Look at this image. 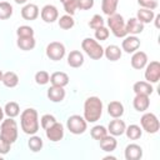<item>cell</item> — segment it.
<instances>
[{
  "instance_id": "cell-37",
  "label": "cell",
  "mask_w": 160,
  "mask_h": 160,
  "mask_svg": "<svg viewBox=\"0 0 160 160\" xmlns=\"http://www.w3.org/2000/svg\"><path fill=\"white\" fill-rule=\"evenodd\" d=\"M55 122H56L55 116H54V115H50V114H45V115H42L41 119H40V125H41V128H42L44 130H46L48 128H50V126L54 125Z\"/></svg>"
},
{
  "instance_id": "cell-22",
  "label": "cell",
  "mask_w": 160,
  "mask_h": 160,
  "mask_svg": "<svg viewBox=\"0 0 160 160\" xmlns=\"http://www.w3.org/2000/svg\"><path fill=\"white\" fill-rule=\"evenodd\" d=\"M122 52H121V49L118 46V45H108L105 49H104V56L110 60V61H118L120 58H121Z\"/></svg>"
},
{
  "instance_id": "cell-4",
  "label": "cell",
  "mask_w": 160,
  "mask_h": 160,
  "mask_svg": "<svg viewBox=\"0 0 160 160\" xmlns=\"http://www.w3.org/2000/svg\"><path fill=\"white\" fill-rule=\"evenodd\" d=\"M18 124L14 120V118H8L5 120L1 121L0 125V135L2 138H5L8 141H10L11 144H14L18 140Z\"/></svg>"
},
{
  "instance_id": "cell-9",
  "label": "cell",
  "mask_w": 160,
  "mask_h": 160,
  "mask_svg": "<svg viewBox=\"0 0 160 160\" xmlns=\"http://www.w3.org/2000/svg\"><path fill=\"white\" fill-rule=\"evenodd\" d=\"M144 76H145V80L150 84L158 82L160 79V62L154 60V61H150L149 64H146Z\"/></svg>"
},
{
  "instance_id": "cell-10",
  "label": "cell",
  "mask_w": 160,
  "mask_h": 160,
  "mask_svg": "<svg viewBox=\"0 0 160 160\" xmlns=\"http://www.w3.org/2000/svg\"><path fill=\"white\" fill-rule=\"evenodd\" d=\"M40 16L41 19L48 22V24H52L55 22L58 19H59V11H58V8L51 5V4H48L45 6H42L41 11H40Z\"/></svg>"
},
{
  "instance_id": "cell-49",
  "label": "cell",
  "mask_w": 160,
  "mask_h": 160,
  "mask_svg": "<svg viewBox=\"0 0 160 160\" xmlns=\"http://www.w3.org/2000/svg\"><path fill=\"white\" fill-rule=\"evenodd\" d=\"M60 1H61V2H64V1H65V0H60Z\"/></svg>"
},
{
  "instance_id": "cell-29",
  "label": "cell",
  "mask_w": 160,
  "mask_h": 160,
  "mask_svg": "<svg viewBox=\"0 0 160 160\" xmlns=\"http://www.w3.org/2000/svg\"><path fill=\"white\" fill-rule=\"evenodd\" d=\"M1 82L6 86V88H15L19 84V76L14 72V71H8L2 74V80Z\"/></svg>"
},
{
  "instance_id": "cell-11",
  "label": "cell",
  "mask_w": 160,
  "mask_h": 160,
  "mask_svg": "<svg viewBox=\"0 0 160 160\" xmlns=\"http://www.w3.org/2000/svg\"><path fill=\"white\" fill-rule=\"evenodd\" d=\"M140 39L136 35H126L121 42V50H124L125 52L130 54V52H135L139 48H140Z\"/></svg>"
},
{
  "instance_id": "cell-24",
  "label": "cell",
  "mask_w": 160,
  "mask_h": 160,
  "mask_svg": "<svg viewBox=\"0 0 160 160\" xmlns=\"http://www.w3.org/2000/svg\"><path fill=\"white\" fill-rule=\"evenodd\" d=\"M99 142H100V148L106 152L114 151L118 146V141H116L115 136H112V135H105L102 139L99 140Z\"/></svg>"
},
{
  "instance_id": "cell-16",
  "label": "cell",
  "mask_w": 160,
  "mask_h": 160,
  "mask_svg": "<svg viewBox=\"0 0 160 160\" xmlns=\"http://www.w3.org/2000/svg\"><path fill=\"white\" fill-rule=\"evenodd\" d=\"M130 62H131V66H132L134 69H136V70L144 69V68L146 66V64H148V55H146V52H144V51H138V50H136V51L132 54Z\"/></svg>"
},
{
  "instance_id": "cell-43",
  "label": "cell",
  "mask_w": 160,
  "mask_h": 160,
  "mask_svg": "<svg viewBox=\"0 0 160 160\" xmlns=\"http://www.w3.org/2000/svg\"><path fill=\"white\" fill-rule=\"evenodd\" d=\"M138 4L141 8L150 9V10H155L158 8V1L156 0H138Z\"/></svg>"
},
{
  "instance_id": "cell-35",
  "label": "cell",
  "mask_w": 160,
  "mask_h": 160,
  "mask_svg": "<svg viewBox=\"0 0 160 160\" xmlns=\"http://www.w3.org/2000/svg\"><path fill=\"white\" fill-rule=\"evenodd\" d=\"M90 135H91V138L92 139H95V140H100V139H102L105 135H108V129L105 128V126H102V125H95L91 130H90Z\"/></svg>"
},
{
  "instance_id": "cell-34",
  "label": "cell",
  "mask_w": 160,
  "mask_h": 160,
  "mask_svg": "<svg viewBox=\"0 0 160 160\" xmlns=\"http://www.w3.org/2000/svg\"><path fill=\"white\" fill-rule=\"evenodd\" d=\"M12 6L8 1H0V20H6L12 15Z\"/></svg>"
},
{
  "instance_id": "cell-46",
  "label": "cell",
  "mask_w": 160,
  "mask_h": 160,
  "mask_svg": "<svg viewBox=\"0 0 160 160\" xmlns=\"http://www.w3.org/2000/svg\"><path fill=\"white\" fill-rule=\"evenodd\" d=\"M16 4H19V5H22V4H26V1L28 0H14Z\"/></svg>"
},
{
  "instance_id": "cell-25",
  "label": "cell",
  "mask_w": 160,
  "mask_h": 160,
  "mask_svg": "<svg viewBox=\"0 0 160 160\" xmlns=\"http://www.w3.org/2000/svg\"><path fill=\"white\" fill-rule=\"evenodd\" d=\"M16 45L20 50L24 51H30L35 48L36 45V40L34 36H24V38H18L16 40Z\"/></svg>"
},
{
  "instance_id": "cell-41",
  "label": "cell",
  "mask_w": 160,
  "mask_h": 160,
  "mask_svg": "<svg viewBox=\"0 0 160 160\" xmlns=\"http://www.w3.org/2000/svg\"><path fill=\"white\" fill-rule=\"evenodd\" d=\"M109 35H110V31H109L108 28H105V25L101 26V28H98V29L95 30V39H96V40L104 41V40H106V39L109 38Z\"/></svg>"
},
{
  "instance_id": "cell-30",
  "label": "cell",
  "mask_w": 160,
  "mask_h": 160,
  "mask_svg": "<svg viewBox=\"0 0 160 160\" xmlns=\"http://www.w3.org/2000/svg\"><path fill=\"white\" fill-rule=\"evenodd\" d=\"M124 134H126L128 139H130V140H138V139H140L141 135H142V129H141L139 125L132 124V125H129V126L125 129V132H124Z\"/></svg>"
},
{
  "instance_id": "cell-8",
  "label": "cell",
  "mask_w": 160,
  "mask_h": 160,
  "mask_svg": "<svg viewBox=\"0 0 160 160\" xmlns=\"http://www.w3.org/2000/svg\"><path fill=\"white\" fill-rule=\"evenodd\" d=\"M45 52H46V56L50 60L59 61V60H61L65 56L66 50H65V46H64L62 42H60V41H52V42L48 44Z\"/></svg>"
},
{
  "instance_id": "cell-19",
  "label": "cell",
  "mask_w": 160,
  "mask_h": 160,
  "mask_svg": "<svg viewBox=\"0 0 160 160\" xmlns=\"http://www.w3.org/2000/svg\"><path fill=\"white\" fill-rule=\"evenodd\" d=\"M125 24H126V31L130 35L141 34L144 30V24L141 21H139L136 18H130Z\"/></svg>"
},
{
  "instance_id": "cell-3",
  "label": "cell",
  "mask_w": 160,
  "mask_h": 160,
  "mask_svg": "<svg viewBox=\"0 0 160 160\" xmlns=\"http://www.w3.org/2000/svg\"><path fill=\"white\" fill-rule=\"evenodd\" d=\"M81 49L92 60H100L104 56V48L92 38H85L81 41Z\"/></svg>"
},
{
  "instance_id": "cell-23",
  "label": "cell",
  "mask_w": 160,
  "mask_h": 160,
  "mask_svg": "<svg viewBox=\"0 0 160 160\" xmlns=\"http://www.w3.org/2000/svg\"><path fill=\"white\" fill-rule=\"evenodd\" d=\"M84 64V55L79 50H72L68 55V65L71 68H80Z\"/></svg>"
},
{
  "instance_id": "cell-13",
  "label": "cell",
  "mask_w": 160,
  "mask_h": 160,
  "mask_svg": "<svg viewBox=\"0 0 160 160\" xmlns=\"http://www.w3.org/2000/svg\"><path fill=\"white\" fill-rule=\"evenodd\" d=\"M39 14H40V10H39V8H38L36 4H31V2L30 4H25L22 6V9H21V16H22V19L29 20V21H32V20L38 19Z\"/></svg>"
},
{
  "instance_id": "cell-14",
  "label": "cell",
  "mask_w": 160,
  "mask_h": 160,
  "mask_svg": "<svg viewBox=\"0 0 160 160\" xmlns=\"http://www.w3.org/2000/svg\"><path fill=\"white\" fill-rule=\"evenodd\" d=\"M125 129H126L125 122L122 120H120V118H115L114 120H111L109 122L108 132H110V135H112V136H120L125 132Z\"/></svg>"
},
{
  "instance_id": "cell-12",
  "label": "cell",
  "mask_w": 160,
  "mask_h": 160,
  "mask_svg": "<svg viewBox=\"0 0 160 160\" xmlns=\"http://www.w3.org/2000/svg\"><path fill=\"white\" fill-rule=\"evenodd\" d=\"M46 132V138L52 141V142H56V141H60L62 138H64V126L60 122H55L54 125H51L50 128H48L45 130Z\"/></svg>"
},
{
  "instance_id": "cell-45",
  "label": "cell",
  "mask_w": 160,
  "mask_h": 160,
  "mask_svg": "<svg viewBox=\"0 0 160 160\" xmlns=\"http://www.w3.org/2000/svg\"><path fill=\"white\" fill-rule=\"evenodd\" d=\"M154 20H155V26H156V28H159V20H160V15H156V16L154 18Z\"/></svg>"
},
{
  "instance_id": "cell-20",
  "label": "cell",
  "mask_w": 160,
  "mask_h": 160,
  "mask_svg": "<svg viewBox=\"0 0 160 160\" xmlns=\"http://www.w3.org/2000/svg\"><path fill=\"white\" fill-rule=\"evenodd\" d=\"M50 82L55 86H66L69 84V75L64 71H55L50 75Z\"/></svg>"
},
{
  "instance_id": "cell-26",
  "label": "cell",
  "mask_w": 160,
  "mask_h": 160,
  "mask_svg": "<svg viewBox=\"0 0 160 160\" xmlns=\"http://www.w3.org/2000/svg\"><path fill=\"white\" fill-rule=\"evenodd\" d=\"M108 114L111 118H121L124 115V105L120 101H110L108 105Z\"/></svg>"
},
{
  "instance_id": "cell-27",
  "label": "cell",
  "mask_w": 160,
  "mask_h": 160,
  "mask_svg": "<svg viewBox=\"0 0 160 160\" xmlns=\"http://www.w3.org/2000/svg\"><path fill=\"white\" fill-rule=\"evenodd\" d=\"M155 18V14H154V10H150V9H145V8H141L138 10L136 12V19L139 21H141L142 24H148V22H151Z\"/></svg>"
},
{
  "instance_id": "cell-47",
  "label": "cell",
  "mask_w": 160,
  "mask_h": 160,
  "mask_svg": "<svg viewBox=\"0 0 160 160\" xmlns=\"http://www.w3.org/2000/svg\"><path fill=\"white\" fill-rule=\"evenodd\" d=\"M2 118H4V109L0 106V121H2Z\"/></svg>"
},
{
  "instance_id": "cell-17",
  "label": "cell",
  "mask_w": 160,
  "mask_h": 160,
  "mask_svg": "<svg viewBox=\"0 0 160 160\" xmlns=\"http://www.w3.org/2000/svg\"><path fill=\"white\" fill-rule=\"evenodd\" d=\"M48 98L52 102H60V101H62L64 98H65V90H64V88L51 85L48 89Z\"/></svg>"
},
{
  "instance_id": "cell-21",
  "label": "cell",
  "mask_w": 160,
  "mask_h": 160,
  "mask_svg": "<svg viewBox=\"0 0 160 160\" xmlns=\"http://www.w3.org/2000/svg\"><path fill=\"white\" fill-rule=\"evenodd\" d=\"M132 90L135 95H148V96H150L154 91L152 85L148 81H136L132 86Z\"/></svg>"
},
{
  "instance_id": "cell-6",
  "label": "cell",
  "mask_w": 160,
  "mask_h": 160,
  "mask_svg": "<svg viewBox=\"0 0 160 160\" xmlns=\"http://www.w3.org/2000/svg\"><path fill=\"white\" fill-rule=\"evenodd\" d=\"M66 126H68V130L74 134V135H80V134H84L86 131V128H88V122L86 120L84 119V116H80V115H71L69 116L68 121H66Z\"/></svg>"
},
{
  "instance_id": "cell-42",
  "label": "cell",
  "mask_w": 160,
  "mask_h": 160,
  "mask_svg": "<svg viewBox=\"0 0 160 160\" xmlns=\"http://www.w3.org/2000/svg\"><path fill=\"white\" fill-rule=\"evenodd\" d=\"M10 149H11V142L0 135V155L8 154L10 151Z\"/></svg>"
},
{
  "instance_id": "cell-36",
  "label": "cell",
  "mask_w": 160,
  "mask_h": 160,
  "mask_svg": "<svg viewBox=\"0 0 160 160\" xmlns=\"http://www.w3.org/2000/svg\"><path fill=\"white\" fill-rule=\"evenodd\" d=\"M35 81L38 85H46L50 81V75L45 70H40L35 74Z\"/></svg>"
},
{
  "instance_id": "cell-1",
  "label": "cell",
  "mask_w": 160,
  "mask_h": 160,
  "mask_svg": "<svg viewBox=\"0 0 160 160\" xmlns=\"http://www.w3.org/2000/svg\"><path fill=\"white\" fill-rule=\"evenodd\" d=\"M20 126H21V130L28 135L36 134L40 126L38 111L32 108L25 109L20 115Z\"/></svg>"
},
{
  "instance_id": "cell-7",
  "label": "cell",
  "mask_w": 160,
  "mask_h": 160,
  "mask_svg": "<svg viewBox=\"0 0 160 160\" xmlns=\"http://www.w3.org/2000/svg\"><path fill=\"white\" fill-rule=\"evenodd\" d=\"M140 124H141V129L149 134H156L160 129L159 119L152 112H145L140 119Z\"/></svg>"
},
{
  "instance_id": "cell-2",
  "label": "cell",
  "mask_w": 160,
  "mask_h": 160,
  "mask_svg": "<svg viewBox=\"0 0 160 160\" xmlns=\"http://www.w3.org/2000/svg\"><path fill=\"white\" fill-rule=\"evenodd\" d=\"M102 115V101L98 96H90L84 102V119L86 122H96Z\"/></svg>"
},
{
  "instance_id": "cell-32",
  "label": "cell",
  "mask_w": 160,
  "mask_h": 160,
  "mask_svg": "<svg viewBox=\"0 0 160 160\" xmlns=\"http://www.w3.org/2000/svg\"><path fill=\"white\" fill-rule=\"evenodd\" d=\"M42 145H44V144H42V139H41L40 136H36L35 134L31 135L30 139H29V141H28L29 149H30L31 151H34V152L40 151V150L42 149Z\"/></svg>"
},
{
  "instance_id": "cell-48",
  "label": "cell",
  "mask_w": 160,
  "mask_h": 160,
  "mask_svg": "<svg viewBox=\"0 0 160 160\" xmlns=\"http://www.w3.org/2000/svg\"><path fill=\"white\" fill-rule=\"evenodd\" d=\"M2 74H4V72H2V71H1V70H0V81H1V80H2Z\"/></svg>"
},
{
  "instance_id": "cell-28",
  "label": "cell",
  "mask_w": 160,
  "mask_h": 160,
  "mask_svg": "<svg viewBox=\"0 0 160 160\" xmlns=\"http://www.w3.org/2000/svg\"><path fill=\"white\" fill-rule=\"evenodd\" d=\"M119 0H101V10L105 15L110 16L116 12Z\"/></svg>"
},
{
  "instance_id": "cell-15",
  "label": "cell",
  "mask_w": 160,
  "mask_h": 160,
  "mask_svg": "<svg viewBox=\"0 0 160 160\" xmlns=\"http://www.w3.org/2000/svg\"><path fill=\"white\" fill-rule=\"evenodd\" d=\"M126 160H140L142 158V148L138 144H129L124 151Z\"/></svg>"
},
{
  "instance_id": "cell-38",
  "label": "cell",
  "mask_w": 160,
  "mask_h": 160,
  "mask_svg": "<svg viewBox=\"0 0 160 160\" xmlns=\"http://www.w3.org/2000/svg\"><path fill=\"white\" fill-rule=\"evenodd\" d=\"M62 5H64L65 12H66L68 15H71V16L75 14V11H76V9H78V1H76V0H65V1L62 2Z\"/></svg>"
},
{
  "instance_id": "cell-18",
  "label": "cell",
  "mask_w": 160,
  "mask_h": 160,
  "mask_svg": "<svg viewBox=\"0 0 160 160\" xmlns=\"http://www.w3.org/2000/svg\"><path fill=\"white\" fill-rule=\"evenodd\" d=\"M132 105L136 111L144 112L150 106V99L148 95H135V98L132 100Z\"/></svg>"
},
{
  "instance_id": "cell-40",
  "label": "cell",
  "mask_w": 160,
  "mask_h": 160,
  "mask_svg": "<svg viewBox=\"0 0 160 160\" xmlns=\"http://www.w3.org/2000/svg\"><path fill=\"white\" fill-rule=\"evenodd\" d=\"M105 25V21H104V19H102V16H100V15H98V14H95L91 19H90V21H89V26L91 28V29H94V30H96L98 28H101V26H104Z\"/></svg>"
},
{
  "instance_id": "cell-31",
  "label": "cell",
  "mask_w": 160,
  "mask_h": 160,
  "mask_svg": "<svg viewBox=\"0 0 160 160\" xmlns=\"http://www.w3.org/2000/svg\"><path fill=\"white\" fill-rule=\"evenodd\" d=\"M4 114H6L9 118H16L20 114V106H19V104L15 102V101L6 102V105L4 108Z\"/></svg>"
},
{
  "instance_id": "cell-39",
  "label": "cell",
  "mask_w": 160,
  "mask_h": 160,
  "mask_svg": "<svg viewBox=\"0 0 160 160\" xmlns=\"http://www.w3.org/2000/svg\"><path fill=\"white\" fill-rule=\"evenodd\" d=\"M18 38H24V36H34V29L29 25H21L16 30Z\"/></svg>"
},
{
  "instance_id": "cell-5",
  "label": "cell",
  "mask_w": 160,
  "mask_h": 160,
  "mask_svg": "<svg viewBox=\"0 0 160 160\" xmlns=\"http://www.w3.org/2000/svg\"><path fill=\"white\" fill-rule=\"evenodd\" d=\"M108 26L116 38H125L128 35L125 20L120 14L115 12V14L110 15L108 18Z\"/></svg>"
},
{
  "instance_id": "cell-33",
  "label": "cell",
  "mask_w": 160,
  "mask_h": 160,
  "mask_svg": "<svg viewBox=\"0 0 160 160\" xmlns=\"http://www.w3.org/2000/svg\"><path fill=\"white\" fill-rule=\"evenodd\" d=\"M58 24L62 30H69L75 25V20L71 15L65 14V15L60 16V19H58Z\"/></svg>"
},
{
  "instance_id": "cell-44",
  "label": "cell",
  "mask_w": 160,
  "mask_h": 160,
  "mask_svg": "<svg viewBox=\"0 0 160 160\" xmlns=\"http://www.w3.org/2000/svg\"><path fill=\"white\" fill-rule=\"evenodd\" d=\"M78 1V9L80 10H90L94 6V0H76Z\"/></svg>"
}]
</instances>
